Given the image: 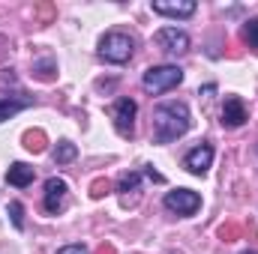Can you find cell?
I'll use <instances>...</instances> for the list:
<instances>
[{"instance_id":"1","label":"cell","mask_w":258,"mask_h":254,"mask_svg":"<svg viewBox=\"0 0 258 254\" xmlns=\"http://www.w3.org/2000/svg\"><path fill=\"white\" fill-rule=\"evenodd\" d=\"M189 126H192V117H189L186 102H162L153 108V117H150L153 144H171V141L183 138Z\"/></svg>"},{"instance_id":"2","label":"cell","mask_w":258,"mask_h":254,"mask_svg":"<svg viewBox=\"0 0 258 254\" xmlns=\"http://www.w3.org/2000/svg\"><path fill=\"white\" fill-rule=\"evenodd\" d=\"M132 51H135V39L129 33H120V30H111L99 39V57L105 63L123 66L132 60Z\"/></svg>"},{"instance_id":"3","label":"cell","mask_w":258,"mask_h":254,"mask_svg":"<svg viewBox=\"0 0 258 254\" xmlns=\"http://www.w3.org/2000/svg\"><path fill=\"white\" fill-rule=\"evenodd\" d=\"M180 81H183V69H180V66H171V63L150 66V69L141 75V87H144L147 93H153V96L174 90Z\"/></svg>"},{"instance_id":"4","label":"cell","mask_w":258,"mask_h":254,"mask_svg":"<svg viewBox=\"0 0 258 254\" xmlns=\"http://www.w3.org/2000/svg\"><path fill=\"white\" fill-rule=\"evenodd\" d=\"M153 42L159 45V51L171 54V57H180L189 51V33L186 30H177V27H162L153 33Z\"/></svg>"},{"instance_id":"5","label":"cell","mask_w":258,"mask_h":254,"mask_svg":"<svg viewBox=\"0 0 258 254\" xmlns=\"http://www.w3.org/2000/svg\"><path fill=\"white\" fill-rule=\"evenodd\" d=\"M165 209L168 212H177V215H195L201 209V194L192 189H174L165 194Z\"/></svg>"},{"instance_id":"6","label":"cell","mask_w":258,"mask_h":254,"mask_svg":"<svg viewBox=\"0 0 258 254\" xmlns=\"http://www.w3.org/2000/svg\"><path fill=\"white\" fill-rule=\"evenodd\" d=\"M135 114H138V105L132 99H117L114 102L111 117H114V129H117L120 138H132V132H135Z\"/></svg>"},{"instance_id":"7","label":"cell","mask_w":258,"mask_h":254,"mask_svg":"<svg viewBox=\"0 0 258 254\" xmlns=\"http://www.w3.org/2000/svg\"><path fill=\"white\" fill-rule=\"evenodd\" d=\"M66 180L60 177H48L45 180V197H42V206H45V212H51V215H57L60 209H63V200H66Z\"/></svg>"},{"instance_id":"8","label":"cell","mask_w":258,"mask_h":254,"mask_svg":"<svg viewBox=\"0 0 258 254\" xmlns=\"http://www.w3.org/2000/svg\"><path fill=\"white\" fill-rule=\"evenodd\" d=\"M210 162H213V147H210V144H198L195 150H189V153L183 156V168H186L189 174H195V177L207 174Z\"/></svg>"},{"instance_id":"9","label":"cell","mask_w":258,"mask_h":254,"mask_svg":"<svg viewBox=\"0 0 258 254\" xmlns=\"http://www.w3.org/2000/svg\"><path fill=\"white\" fill-rule=\"evenodd\" d=\"M225 129H240L246 123V105L240 96H225V105H222V120Z\"/></svg>"},{"instance_id":"10","label":"cell","mask_w":258,"mask_h":254,"mask_svg":"<svg viewBox=\"0 0 258 254\" xmlns=\"http://www.w3.org/2000/svg\"><path fill=\"white\" fill-rule=\"evenodd\" d=\"M150 9L156 15H171V18H189L195 12V0H153Z\"/></svg>"},{"instance_id":"11","label":"cell","mask_w":258,"mask_h":254,"mask_svg":"<svg viewBox=\"0 0 258 254\" xmlns=\"http://www.w3.org/2000/svg\"><path fill=\"white\" fill-rule=\"evenodd\" d=\"M33 177H36V168H30L24 162H12L9 171H6V183L15 186V189H27L33 183Z\"/></svg>"},{"instance_id":"12","label":"cell","mask_w":258,"mask_h":254,"mask_svg":"<svg viewBox=\"0 0 258 254\" xmlns=\"http://www.w3.org/2000/svg\"><path fill=\"white\" fill-rule=\"evenodd\" d=\"M30 105H33V99H27V96H3L0 99V123H6L9 117H15L18 111H24Z\"/></svg>"},{"instance_id":"13","label":"cell","mask_w":258,"mask_h":254,"mask_svg":"<svg viewBox=\"0 0 258 254\" xmlns=\"http://www.w3.org/2000/svg\"><path fill=\"white\" fill-rule=\"evenodd\" d=\"M21 141H24V150H27V153H42V150L48 147V135H45L42 129H27Z\"/></svg>"},{"instance_id":"14","label":"cell","mask_w":258,"mask_h":254,"mask_svg":"<svg viewBox=\"0 0 258 254\" xmlns=\"http://www.w3.org/2000/svg\"><path fill=\"white\" fill-rule=\"evenodd\" d=\"M75 156H78V147H75L72 141H57V147H54V162H57V165L75 162Z\"/></svg>"},{"instance_id":"15","label":"cell","mask_w":258,"mask_h":254,"mask_svg":"<svg viewBox=\"0 0 258 254\" xmlns=\"http://www.w3.org/2000/svg\"><path fill=\"white\" fill-rule=\"evenodd\" d=\"M54 72H57L54 57H42V60H36V63H33V75H36L39 81H51V78H54Z\"/></svg>"},{"instance_id":"16","label":"cell","mask_w":258,"mask_h":254,"mask_svg":"<svg viewBox=\"0 0 258 254\" xmlns=\"http://www.w3.org/2000/svg\"><path fill=\"white\" fill-rule=\"evenodd\" d=\"M138 186H141V174L138 171H126L117 180V191H138Z\"/></svg>"},{"instance_id":"17","label":"cell","mask_w":258,"mask_h":254,"mask_svg":"<svg viewBox=\"0 0 258 254\" xmlns=\"http://www.w3.org/2000/svg\"><path fill=\"white\" fill-rule=\"evenodd\" d=\"M243 42H246L249 48H258V18H249V21L243 24Z\"/></svg>"},{"instance_id":"18","label":"cell","mask_w":258,"mask_h":254,"mask_svg":"<svg viewBox=\"0 0 258 254\" xmlns=\"http://www.w3.org/2000/svg\"><path fill=\"white\" fill-rule=\"evenodd\" d=\"M9 218H12V227H15V230H24V206H21L18 200L9 203Z\"/></svg>"},{"instance_id":"19","label":"cell","mask_w":258,"mask_h":254,"mask_svg":"<svg viewBox=\"0 0 258 254\" xmlns=\"http://www.w3.org/2000/svg\"><path fill=\"white\" fill-rule=\"evenodd\" d=\"M108 191H111V183H108L105 177H99V180H93V183H90V197H93V200L105 197Z\"/></svg>"},{"instance_id":"20","label":"cell","mask_w":258,"mask_h":254,"mask_svg":"<svg viewBox=\"0 0 258 254\" xmlns=\"http://www.w3.org/2000/svg\"><path fill=\"white\" fill-rule=\"evenodd\" d=\"M237 236H240V224H231V221H228V224H222V227H219V239L234 242Z\"/></svg>"},{"instance_id":"21","label":"cell","mask_w":258,"mask_h":254,"mask_svg":"<svg viewBox=\"0 0 258 254\" xmlns=\"http://www.w3.org/2000/svg\"><path fill=\"white\" fill-rule=\"evenodd\" d=\"M144 174H147V177H150L153 183H165V177H162L159 171H153V165H144Z\"/></svg>"},{"instance_id":"22","label":"cell","mask_w":258,"mask_h":254,"mask_svg":"<svg viewBox=\"0 0 258 254\" xmlns=\"http://www.w3.org/2000/svg\"><path fill=\"white\" fill-rule=\"evenodd\" d=\"M57 254H90V251H87L84 245H63Z\"/></svg>"},{"instance_id":"23","label":"cell","mask_w":258,"mask_h":254,"mask_svg":"<svg viewBox=\"0 0 258 254\" xmlns=\"http://www.w3.org/2000/svg\"><path fill=\"white\" fill-rule=\"evenodd\" d=\"M36 12H39L42 18H51V15H54V9H51L48 3H42V6H36Z\"/></svg>"},{"instance_id":"24","label":"cell","mask_w":258,"mask_h":254,"mask_svg":"<svg viewBox=\"0 0 258 254\" xmlns=\"http://www.w3.org/2000/svg\"><path fill=\"white\" fill-rule=\"evenodd\" d=\"M213 93H216V84H204L201 87V96H213Z\"/></svg>"},{"instance_id":"25","label":"cell","mask_w":258,"mask_h":254,"mask_svg":"<svg viewBox=\"0 0 258 254\" xmlns=\"http://www.w3.org/2000/svg\"><path fill=\"white\" fill-rule=\"evenodd\" d=\"M96 254H114V245H99V251Z\"/></svg>"},{"instance_id":"26","label":"cell","mask_w":258,"mask_h":254,"mask_svg":"<svg viewBox=\"0 0 258 254\" xmlns=\"http://www.w3.org/2000/svg\"><path fill=\"white\" fill-rule=\"evenodd\" d=\"M243 254H252V251H243Z\"/></svg>"}]
</instances>
